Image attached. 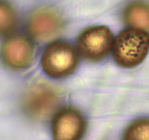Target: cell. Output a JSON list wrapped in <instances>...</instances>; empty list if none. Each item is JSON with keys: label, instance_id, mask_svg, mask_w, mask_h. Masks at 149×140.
Returning a JSON list of instances; mask_svg holds the SVG:
<instances>
[{"label": "cell", "instance_id": "7a4b0ae2", "mask_svg": "<svg viewBox=\"0 0 149 140\" xmlns=\"http://www.w3.org/2000/svg\"><path fill=\"white\" fill-rule=\"evenodd\" d=\"M78 63L76 49L66 41L52 42L46 48L41 58L43 71L52 78H61L71 75Z\"/></svg>", "mask_w": 149, "mask_h": 140}, {"label": "cell", "instance_id": "9c48e42d", "mask_svg": "<svg viewBox=\"0 0 149 140\" xmlns=\"http://www.w3.org/2000/svg\"><path fill=\"white\" fill-rule=\"evenodd\" d=\"M123 140H149V118H139L129 125Z\"/></svg>", "mask_w": 149, "mask_h": 140}, {"label": "cell", "instance_id": "5b68a950", "mask_svg": "<svg viewBox=\"0 0 149 140\" xmlns=\"http://www.w3.org/2000/svg\"><path fill=\"white\" fill-rule=\"evenodd\" d=\"M29 32L36 40L46 41L63 30V20L61 14L50 8H40L31 13L27 23Z\"/></svg>", "mask_w": 149, "mask_h": 140}, {"label": "cell", "instance_id": "30bf717a", "mask_svg": "<svg viewBox=\"0 0 149 140\" xmlns=\"http://www.w3.org/2000/svg\"><path fill=\"white\" fill-rule=\"evenodd\" d=\"M17 17L10 5L0 2V34L7 33L15 27Z\"/></svg>", "mask_w": 149, "mask_h": 140}, {"label": "cell", "instance_id": "8992f818", "mask_svg": "<svg viewBox=\"0 0 149 140\" xmlns=\"http://www.w3.org/2000/svg\"><path fill=\"white\" fill-rule=\"evenodd\" d=\"M86 128V121L79 112L72 108H65L53 118L52 136L53 140H81Z\"/></svg>", "mask_w": 149, "mask_h": 140}, {"label": "cell", "instance_id": "6da1fadb", "mask_svg": "<svg viewBox=\"0 0 149 140\" xmlns=\"http://www.w3.org/2000/svg\"><path fill=\"white\" fill-rule=\"evenodd\" d=\"M113 57L119 66L133 68L140 64L149 51V34L136 29H127L118 34L113 45Z\"/></svg>", "mask_w": 149, "mask_h": 140}, {"label": "cell", "instance_id": "ba28073f", "mask_svg": "<svg viewBox=\"0 0 149 140\" xmlns=\"http://www.w3.org/2000/svg\"><path fill=\"white\" fill-rule=\"evenodd\" d=\"M124 18L133 29L149 31V5L143 2L130 4L125 10Z\"/></svg>", "mask_w": 149, "mask_h": 140}, {"label": "cell", "instance_id": "3957f363", "mask_svg": "<svg viewBox=\"0 0 149 140\" xmlns=\"http://www.w3.org/2000/svg\"><path fill=\"white\" fill-rule=\"evenodd\" d=\"M113 42V35L108 27L93 26L83 31L78 37V52L87 61L97 62L108 55Z\"/></svg>", "mask_w": 149, "mask_h": 140}, {"label": "cell", "instance_id": "277c9868", "mask_svg": "<svg viewBox=\"0 0 149 140\" xmlns=\"http://www.w3.org/2000/svg\"><path fill=\"white\" fill-rule=\"evenodd\" d=\"M59 101L60 95L55 89L39 83L27 90L22 100V109L30 118L42 119L54 111Z\"/></svg>", "mask_w": 149, "mask_h": 140}, {"label": "cell", "instance_id": "52a82bcc", "mask_svg": "<svg viewBox=\"0 0 149 140\" xmlns=\"http://www.w3.org/2000/svg\"><path fill=\"white\" fill-rule=\"evenodd\" d=\"M34 55V45L28 37L22 35H14L8 38L1 49V58L4 63L15 69L30 66Z\"/></svg>", "mask_w": 149, "mask_h": 140}]
</instances>
